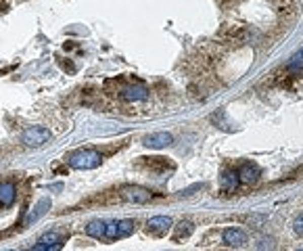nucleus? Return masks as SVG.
I'll return each instance as SVG.
<instances>
[{"mask_svg": "<svg viewBox=\"0 0 303 251\" xmlns=\"http://www.w3.org/2000/svg\"><path fill=\"white\" fill-rule=\"evenodd\" d=\"M103 157H100L98 151H92V149H80L75 153H71L67 157V163L75 170H94V167L100 165Z\"/></svg>", "mask_w": 303, "mask_h": 251, "instance_id": "1", "label": "nucleus"}, {"mask_svg": "<svg viewBox=\"0 0 303 251\" xmlns=\"http://www.w3.org/2000/svg\"><path fill=\"white\" fill-rule=\"evenodd\" d=\"M122 199L128 201V203H136V205H142V203H148L153 199V193L142 189V187H136V184H128V187L122 189Z\"/></svg>", "mask_w": 303, "mask_h": 251, "instance_id": "2", "label": "nucleus"}, {"mask_svg": "<svg viewBox=\"0 0 303 251\" xmlns=\"http://www.w3.org/2000/svg\"><path fill=\"white\" fill-rule=\"evenodd\" d=\"M50 140V130L48 128H40V126H33V128H27L23 132V142L27 147H42Z\"/></svg>", "mask_w": 303, "mask_h": 251, "instance_id": "3", "label": "nucleus"}, {"mask_svg": "<svg viewBox=\"0 0 303 251\" xmlns=\"http://www.w3.org/2000/svg\"><path fill=\"white\" fill-rule=\"evenodd\" d=\"M174 142V136L170 132H155V134H148V136L142 138V145L148 149H165Z\"/></svg>", "mask_w": 303, "mask_h": 251, "instance_id": "4", "label": "nucleus"}, {"mask_svg": "<svg viewBox=\"0 0 303 251\" xmlns=\"http://www.w3.org/2000/svg\"><path fill=\"white\" fill-rule=\"evenodd\" d=\"M122 98L128 100V103H136V100H146L148 98V90L144 86H140V84H136V86H126L122 90Z\"/></svg>", "mask_w": 303, "mask_h": 251, "instance_id": "5", "label": "nucleus"}, {"mask_svg": "<svg viewBox=\"0 0 303 251\" xmlns=\"http://www.w3.org/2000/svg\"><path fill=\"white\" fill-rule=\"evenodd\" d=\"M172 218L170 216H155V218H150V220L146 222V226H148V230L150 232H155V234H163V232H167L172 228Z\"/></svg>", "mask_w": 303, "mask_h": 251, "instance_id": "6", "label": "nucleus"}, {"mask_svg": "<svg viewBox=\"0 0 303 251\" xmlns=\"http://www.w3.org/2000/svg\"><path fill=\"white\" fill-rule=\"evenodd\" d=\"M222 239L226 245L230 247H241L247 243V234L241 230V228H226L224 234H222Z\"/></svg>", "mask_w": 303, "mask_h": 251, "instance_id": "7", "label": "nucleus"}, {"mask_svg": "<svg viewBox=\"0 0 303 251\" xmlns=\"http://www.w3.org/2000/svg\"><path fill=\"white\" fill-rule=\"evenodd\" d=\"M15 197H17L15 184L13 182H0V205H3V207L13 205Z\"/></svg>", "mask_w": 303, "mask_h": 251, "instance_id": "8", "label": "nucleus"}, {"mask_svg": "<svg viewBox=\"0 0 303 251\" xmlns=\"http://www.w3.org/2000/svg\"><path fill=\"white\" fill-rule=\"evenodd\" d=\"M239 178H241V182H245V184L257 182V178H259V167L253 165V163H245L241 170H239Z\"/></svg>", "mask_w": 303, "mask_h": 251, "instance_id": "9", "label": "nucleus"}, {"mask_svg": "<svg viewBox=\"0 0 303 251\" xmlns=\"http://www.w3.org/2000/svg\"><path fill=\"white\" fill-rule=\"evenodd\" d=\"M48 207H50V199H42V201H38V205L33 207V211L27 216V220H25V226H31L36 220H40V218L48 211Z\"/></svg>", "mask_w": 303, "mask_h": 251, "instance_id": "10", "label": "nucleus"}, {"mask_svg": "<svg viewBox=\"0 0 303 251\" xmlns=\"http://www.w3.org/2000/svg\"><path fill=\"white\" fill-rule=\"evenodd\" d=\"M193 230H195L193 222H188V220H182V222H178V224L174 226V241L188 239L191 234H193Z\"/></svg>", "mask_w": 303, "mask_h": 251, "instance_id": "11", "label": "nucleus"}, {"mask_svg": "<svg viewBox=\"0 0 303 251\" xmlns=\"http://www.w3.org/2000/svg\"><path fill=\"white\" fill-rule=\"evenodd\" d=\"M105 230H107V222L103 220H94L86 226V234L92 239H105Z\"/></svg>", "mask_w": 303, "mask_h": 251, "instance_id": "12", "label": "nucleus"}, {"mask_svg": "<svg viewBox=\"0 0 303 251\" xmlns=\"http://www.w3.org/2000/svg\"><path fill=\"white\" fill-rule=\"evenodd\" d=\"M239 182H241L239 172H224V176H222V189L228 191V193H232L234 189L239 187Z\"/></svg>", "mask_w": 303, "mask_h": 251, "instance_id": "13", "label": "nucleus"}, {"mask_svg": "<svg viewBox=\"0 0 303 251\" xmlns=\"http://www.w3.org/2000/svg\"><path fill=\"white\" fill-rule=\"evenodd\" d=\"M136 230V222L134 220H120L117 222V239H126Z\"/></svg>", "mask_w": 303, "mask_h": 251, "instance_id": "14", "label": "nucleus"}, {"mask_svg": "<svg viewBox=\"0 0 303 251\" xmlns=\"http://www.w3.org/2000/svg\"><path fill=\"white\" fill-rule=\"evenodd\" d=\"M144 161V165L148 167V170H153V172H159L163 170V167H167V161L165 157H140Z\"/></svg>", "mask_w": 303, "mask_h": 251, "instance_id": "15", "label": "nucleus"}, {"mask_svg": "<svg viewBox=\"0 0 303 251\" xmlns=\"http://www.w3.org/2000/svg\"><path fill=\"white\" fill-rule=\"evenodd\" d=\"M224 117H226V113H224V111H217V113H213V115H211V122H213V124H217L222 130L232 132V130H234V128H232V124H230V122H226Z\"/></svg>", "mask_w": 303, "mask_h": 251, "instance_id": "16", "label": "nucleus"}, {"mask_svg": "<svg viewBox=\"0 0 303 251\" xmlns=\"http://www.w3.org/2000/svg\"><path fill=\"white\" fill-rule=\"evenodd\" d=\"M38 243H42V245H57V243H61V234L59 232H44L42 237L38 239Z\"/></svg>", "mask_w": 303, "mask_h": 251, "instance_id": "17", "label": "nucleus"}, {"mask_svg": "<svg viewBox=\"0 0 303 251\" xmlns=\"http://www.w3.org/2000/svg\"><path fill=\"white\" fill-rule=\"evenodd\" d=\"M105 239H107V241H117V222H107Z\"/></svg>", "mask_w": 303, "mask_h": 251, "instance_id": "18", "label": "nucleus"}, {"mask_svg": "<svg viewBox=\"0 0 303 251\" xmlns=\"http://www.w3.org/2000/svg\"><path fill=\"white\" fill-rule=\"evenodd\" d=\"M63 243H57V245H42V243H36V247H33L31 251H61Z\"/></svg>", "mask_w": 303, "mask_h": 251, "instance_id": "19", "label": "nucleus"}, {"mask_svg": "<svg viewBox=\"0 0 303 251\" xmlns=\"http://www.w3.org/2000/svg\"><path fill=\"white\" fill-rule=\"evenodd\" d=\"M293 230L299 234V237H303V213L295 218V222H293Z\"/></svg>", "mask_w": 303, "mask_h": 251, "instance_id": "20", "label": "nucleus"}, {"mask_svg": "<svg viewBox=\"0 0 303 251\" xmlns=\"http://www.w3.org/2000/svg\"><path fill=\"white\" fill-rule=\"evenodd\" d=\"M259 251H276V247H274V241H272V239H266V241H261V243H259Z\"/></svg>", "mask_w": 303, "mask_h": 251, "instance_id": "21", "label": "nucleus"}, {"mask_svg": "<svg viewBox=\"0 0 303 251\" xmlns=\"http://www.w3.org/2000/svg\"><path fill=\"white\" fill-rule=\"evenodd\" d=\"M9 251H15V249H9Z\"/></svg>", "mask_w": 303, "mask_h": 251, "instance_id": "22", "label": "nucleus"}, {"mask_svg": "<svg viewBox=\"0 0 303 251\" xmlns=\"http://www.w3.org/2000/svg\"><path fill=\"white\" fill-rule=\"evenodd\" d=\"M299 251H303V249H299Z\"/></svg>", "mask_w": 303, "mask_h": 251, "instance_id": "23", "label": "nucleus"}]
</instances>
